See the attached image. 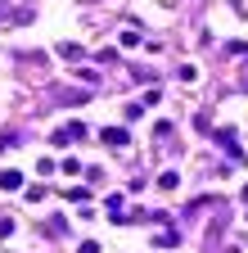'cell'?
<instances>
[{
  "instance_id": "cell-1",
  "label": "cell",
  "mask_w": 248,
  "mask_h": 253,
  "mask_svg": "<svg viewBox=\"0 0 248 253\" xmlns=\"http://www.w3.org/2000/svg\"><path fill=\"white\" fill-rule=\"evenodd\" d=\"M81 136H86V122H68V126H59V131H54V145H72Z\"/></svg>"
},
{
  "instance_id": "cell-2",
  "label": "cell",
  "mask_w": 248,
  "mask_h": 253,
  "mask_svg": "<svg viewBox=\"0 0 248 253\" xmlns=\"http://www.w3.org/2000/svg\"><path fill=\"white\" fill-rule=\"evenodd\" d=\"M100 140H104V145H113V149H122L131 136H127V126H104V131H100Z\"/></svg>"
},
{
  "instance_id": "cell-3",
  "label": "cell",
  "mask_w": 248,
  "mask_h": 253,
  "mask_svg": "<svg viewBox=\"0 0 248 253\" xmlns=\"http://www.w3.org/2000/svg\"><path fill=\"white\" fill-rule=\"evenodd\" d=\"M0 190H27L23 185V172L18 168H5V172H0Z\"/></svg>"
},
{
  "instance_id": "cell-4",
  "label": "cell",
  "mask_w": 248,
  "mask_h": 253,
  "mask_svg": "<svg viewBox=\"0 0 248 253\" xmlns=\"http://www.w3.org/2000/svg\"><path fill=\"white\" fill-rule=\"evenodd\" d=\"M68 204H86L90 199V190H81V185H68V195H64Z\"/></svg>"
},
{
  "instance_id": "cell-5",
  "label": "cell",
  "mask_w": 248,
  "mask_h": 253,
  "mask_svg": "<svg viewBox=\"0 0 248 253\" xmlns=\"http://www.w3.org/2000/svg\"><path fill=\"white\" fill-rule=\"evenodd\" d=\"M153 240H158V249H176V244H180L176 231H163V235H153Z\"/></svg>"
},
{
  "instance_id": "cell-6",
  "label": "cell",
  "mask_w": 248,
  "mask_h": 253,
  "mask_svg": "<svg viewBox=\"0 0 248 253\" xmlns=\"http://www.w3.org/2000/svg\"><path fill=\"white\" fill-rule=\"evenodd\" d=\"M176 185H180V172H163L158 176V190H176Z\"/></svg>"
},
{
  "instance_id": "cell-7",
  "label": "cell",
  "mask_w": 248,
  "mask_h": 253,
  "mask_svg": "<svg viewBox=\"0 0 248 253\" xmlns=\"http://www.w3.org/2000/svg\"><path fill=\"white\" fill-rule=\"evenodd\" d=\"M54 168H59V163H54V158H36V172H41V176H50Z\"/></svg>"
},
{
  "instance_id": "cell-8",
  "label": "cell",
  "mask_w": 248,
  "mask_h": 253,
  "mask_svg": "<svg viewBox=\"0 0 248 253\" xmlns=\"http://www.w3.org/2000/svg\"><path fill=\"white\" fill-rule=\"evenodd\" d=\"M81 54H86V50H81V45H64V59H68V63H77V59H81Z\"/></svg>"
},
{
  "instance_id": "cell-9",
  "label": "cell",
  "mask_w": 248,
  "mask_h": 253,
  "mask_svg": "<svg viewBox=\"0 0 248 253\" xmlns=\"http://www.w3.org/2000/svg\"><path fill=\"white\" fill-rule=\"evenodd\" d=\"M77 253H100V240H81V244H77Z\"/></svg>"
}]
</instances>
